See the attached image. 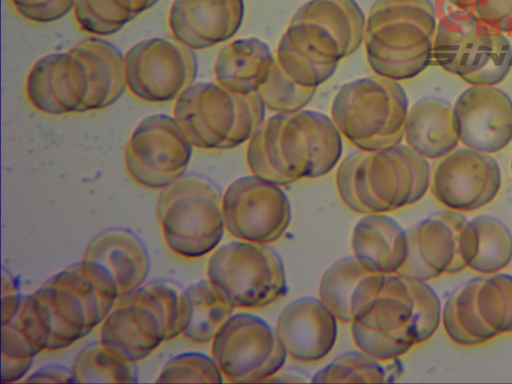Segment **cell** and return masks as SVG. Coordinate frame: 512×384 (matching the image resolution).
Listing matches in <instances>:
<instances>
[{
	"label": "cell",
	"instance_id": "b9f144b4",
	"mask_svg": "<svg viewBox=\"0 0 512 384\" xmlns=\"http://www.w3.org/2000/svg\"><path fill=\"white\" fill-rule=\"evenodd\" d=\"M445 5L450 6L452 8L460 9V10H469L471 11L475 0H440Z\"/></svg>",
	"mask_w": 512,
	"mask_h": 384
},
{
	"label": "cell",
	"instance_id": "d590c367",
	"mask_svg": "<svg viewBox=\"0 0 512 384\" xmlns=\"http://www.w3.org/2000/svg\"><path fill=\"white\" fill-rule=\"evenodd\" d=\"M224 375L212 355L197 351L177 354L162 367L157 382L222 383Z\"/></svg>",
	"mask_w": 512,
	"mask_h": 384
},
{
	"label": "cell",
	"instance_id": "8992f818",
	"mask_svg": "<svg viewBox=\"0 0 512 384\" xmlns=\"http://www.w3.org/2000/svg\"><path fill=\"white\" fill-rule=\"evenodd\" d=\"M436 28L430 0H376L363 40L370 68L395 81L418 76L431 65Z\"/></svg>",
	"mask_w": 512,
	"mask_h": 384
},
{
	"label": "cell",
	"instance_id": "f1b7e54d",
	"mask_svg": "<svg viewBox=\"0 0 512 384\" xmlns=\"http://www.w3.org/2000/svg\"><path fill=\"white\" fill-rule=\"evenodd\" d=\"M234 310L229 299L208 279L193 283L180 293L181 335L193 344L211 343Z\"/></svg>",
	"mask_w": 512,
	"mask_h": 384
},
{
	"label": "cell",
	"instance_id": "9a60e30c",
	"mask_svg": "<svg viewBox=\"0 0 512 384\" xmlns=\"http://www.w3.org/2000/svg\"><path fill=\"white\" fill-rule=\"evenodd\" d=\"M211 355L224 378L234 383L266 381L288 357L276 328L250 312L228 318L211 342Z\"/></svg>",
	"mask_w": 512,
	"mask_h": 384
},
{
	"label": "cell",
	"instance_id": "cb8c5ba5",
	"mask_svg": "<svg viewBox=\"0 0 512 384\" xmlns=\"http://www.w3.org/2000/svg\"><path fill=\"white\" fill-rule=\"evenodd\" d=\"M385 279V274L366 269L354 255L345 256L323 273L318 297L339 321L351 324L371 308Z\"/></svg>",
	"mask_w": 512,
	"mask_h": 384
},
{
	"label": "cell",
	"instance_id": "44dd1931",
	"mask_svg": "<svg viewBox=\"0 0 512 384\" xmlns=\"http://www.w3.org/2000/svg\"><path fill=\"white\" fill-rule=\"evenodd\" d=\"M459 141L493 154L512 142V100L496 86H470L453 106Z\"/></svg>",
	"mask_w": 512,
	"mask_h": 384
},
{
	"label": "cell",
	"instance_id": "9c48e42d",
	"mask_svg": "<svg viewBox=\"0 0 512 384\" xmlns=\"http://www.w3.org/2000/svg\"><path fill=\"white\" fill-rule=\"evenodd\" d=\"M265 111L258 93L236 94L217 82L191 85L173 106L193 146L203 150H229L249 141Z\"/></svg>",
	"mask_w": 512,
	"mask_h": 384
},
{
	"label": "cell",
	"instance_id": "603a6c76",
	"mask_svg": "<svg viewBox=\"0 0 512 384\" xmlns=\"http://www.w3.org/2000/svg\"><path fill=\"white\" fill-rule=\"evenodd\" d=\"M243 0H174L168 27L191 50H204L231 39L244 18Z\"/></svg>",
	"mask_w": 512,
	"mask_h": 384
},
{
	"label": "cell",
	"instance_id": "74e56055",
	"mask_svg": "<svg viewBox=\"0 0 512 384\" xmlns=\"http://www.w3.org/2000/svg\"><path fill=\"white\" fill-rule=\"evenodd\" d=\"M24 19L38 24L57 21L66 16L76 0H9Z\"/></svg>",
	"mask_w": 512,
	"mask_h": 384
},
{
	"label": "cell",
	"instance_id": "7c38bea8",
	"mask_svg": "<svg viewBox=\"0 0 512 384\" xmlns=\"http://www.w3.org/2000/svg\"><path fill=\"white\" fill-rule=\"evenodd\" d=\"M207 279L235 309L267 307L288 289L284 262L269 244L234 240L218 246L207 263Z\"/></svg>",
	"mask_w": 512,
	"mask_h": 384
},
{
	"label": "cell",
	"instance_id": "7a4b0ae2",
	"mask_svg": "<svg viewBox=\"0 0 512 384\" xmlns=\"http://www.w3.org/2000/svg\"><path fill=\"white\" fill-rule=\"evenodd\" d=\"M126 85L124 55L96 36L39 59L29 71V104L47 115L98 111L115 103Z\"/></svg>",
	"mask_w": 512,
	"mask_h": 384
},
{
	"label": "cell",
	"instance_id": "60d3db41",
	"mask_svg": "<svg viewBox=\"0 0 512 384\" xmlns=\"http://www.w3.org/2000/svg\"><path fill=\"white\" fill-rule=\"evenodd\" d=\"M26 382H74L71 369L59 365H48L36 370Z\"/></svg>",
	"mask_w": 512,
	"mask_h": 384
},
{
	"label": "cell",
	"instance_id": "f35d334b",
	"mask_svg": "<svg viewBox=\"0 0 512 384\" xmlns=\"http://www.w3.org/2000/svg\"><path fill=\"white\" fill-rule=\"evenodd\" d=\"M471 11L493 29L512 32V0H475Z\"/></svg>",
	"mask_w": 512,
	"mask_h": 384
},
{
	"label": "cell",
	"instance_id": "4dcf8cb0",
	"mask_svg": "<svg viewBox=\"0 0 512 384\" xmlns=\"http://www.w3.org/2000/svg\"><path fill=\"white\" fill-rule=\"evenodd\" d=\"M74 382L78 383H133L138 373L133 362L108 350L100 342L83 348L72 367Z\"/></svg>",
	"mask_w": 512,
	"mask_h": 384
},
{
	"label": "cell",
	"instance_id": "7bdbcfd3",
	"mask_svg": "<svg viewBox=\"0 0 512 384\" xmlns=\"http://www.w3.org/2000/svg\"><path fill=\"white\" fill-rule=\"evenodd\" d=\"M142 3L145 5L146 9H149L152 7L158 0H141Z\"/></svg>",
	"mask_w": 512,
	"mask_h": 384
},
{
	"label": "cell",
	"instance_id": "8fae6325",
	"mask_svg": "<svg viewBox=\"0 0 512 384\" xmlns=\"http://www.w3.org/2000/svg\"><path fill=\"white\" fill-rule=\"evenodd\" d=\"M222 198L216 184L199 176L181 177L162 189L156 214L170 252L194 260L219 246L226 230Z\"/></svg>",
	"mask_w": 512,
	"mask_h": 384
},
{
	"label": "cell",
	"instance_id": "ab89813d",
	"mask_svg": "<svg viewBox=\"0 0 512 384\" xmlns=\"http://www.w3.org/2000/svg\"><path fill=\"white\" fill-rule=\"evenodd\" d=\"M1 323L11 321L19 311L22 299L14 278L2 273L1 280Z\"/></svg>",
	"mask_w": 512,
	"mask_h": 384
},
{
	"label": "cell",
	"instance_id": "e575fe53",
	"mask_svg": "<svg viewBox=\"0 0 512 384\" xmlns=\"http://www.w3.org/2000/svg\"><path fill=\"white\" fill-rule=\"evenodd\" d=\"M39 353L14 317L1 328V381L16 382L30 370Z\"/></svg>",
	"mask_w": 512,
	"mask_h": 384
},
{
	"label": "cell",
	"instance_id": "d6a6232c",
	"mask_svg": "<svg viewBox=\"0 0 512 384\" xmlns=\"http://www.w3.org/2000/svg\"><path fill=\"white\" fill-rule=\"evenodd\" d=\"M382 361L356 349L346 351L319 369L311 379L316 383L387 382L390 371Z\"/></svg>",
	"mask_w": 512,
	"mask_h": 384
},
{
	"label": "cell",
	"instance_id": "277c9868",
	"mask_svg": "<svg viewBox=\"0 0 512 384\" xmlns=\"http://www.w3.org/2000/svg\"><path fill=\"white\" fill-rule=\"evenodd\" d=\"M365 23L355 0H311L292 17L276 60L297 84L317 89L360 47Z\"/></svg>",
	"mask_w": 512,
	"mask_h": 384
},
{
	"label": "cell",
	"instance_id": "2e32d148",
	"mask_svg": "<svg viewBox=\"0 0 512 384\" xmlns=\"http://www.w3.org/2000/svg\"><path fill=\"white\" fill-rule=\"evenodd\" d=\"M193 147L174 116H148L136 126L127 142V173L141 187L164 189L182 177Z\"/></svg>",
	"mask_w": 512,
	"mask_h": 384
},
{
	"label": "cell",
	"instance_id": "6da1fadb",
	"mask_svg": "<svg viewBox=\"0 0 512 384\" xmlns=\"http://www.w3.org/2000/svg\"><path fill=\"white\" fill-rule=\"evenodd\" d=\"M119 297L110 275L82 259L23 298L15 318L39 354L58 351L101 325Z\"/></svg>",
	"mask_w": 512,
	"mask_h": 384
},
{
	"label": "cell",
	"instance_id": "ffe728a7",
	"mask_svg": "<svg viewBox=\"0 0 512 384\" xmlns=\"http://www.w3.org/2000/svg\"><path fill=\"white\" fill-rule=\"evenodd\" d=\"M501 187L498 162L490 154L463 147L437 159L430 190L443 206L457 212L477 210L495 199Z\"/></svg>",
	"mask_w": 512,
	"mask_h": 384
},
{
	"label": "cell",
	"instance_id": "8d00e7d4",
	"mask_svg": "<svg viewBox=\"0 0 512 384\" xmlns=\"http://www.w3.org/2000/svg\"><path fill=\"white\" fill-rule=\"evenodd\" d=\"M414 299L418 343L430 339L439 328L442 309L439 298L426 281L405 278Z\"/></svg>",
	"mask_w": 512,
	"mask_h": 384
},
{
	"label": "cell",
	"instance_id": "e0dca14e",
	"mask_svg": "<svg viewBox=\"0 0 512 384\" xmlns=\"http://www.w3.org/2000/svg\"><path fill=\"white\" fill-rule=\"evenodd\" d=\"M351 337L358 349L382 362L419 344L414 299L404 277L386 275L371 308L351 323Z\"/></svg>",
	"mask_w": 512,
	"mask_h": 384
},
{
	"label": "cell",
	"instance_id": "4fadbf2b",
	"mask_svg": "<svg viewBox=\"0 0 512 384\" xmlns=\"http://www.w3.org/2000/svg\"><path fill=\"white\" fill-rule=\"evenodd\" d=\"M407 256L397 275L428 281L469 267L478 250V234L460 212L443 210L405 229Z\"/></svg>",
	"mask_w": 512,
	"mask_h": 384
},
{
	"label": "cell",
	"instance_id": "836d02e7",
	"mask_svg": "<svg viewBox=\"0 0 512 384\" xmlns=\"http://www.w3.org/2000/svg\"><path fill=\"white\" fill-rule=\"evenodd\" d=\"M315 92L316 88L303 87L292 80L276 59L266 81L257 91L265 108L277 113L302 110Z\"/></svg>",
	"mask_w": 512,
	"mask_h": 384
},
{
	"label": "cell",
	"instance_id": "5b68a950",
	"mask_svg": "<svg viewBox=\"0 0 512 384\" xmlns=\"http://www.w3.org/2000/svg\"><path fill=\"white\" fill-rule=\"evenodd\" d=\"M428 160L408 145L357 151L336 171L342 202L358 214L390 213L420 201L430 187Z\"/></svg>",
	"mask_w": 512,
	"mask_h": 384
},
{
	"label": "cell",
	"instance_id": "83f0119b",
	"mask_svg": "<svg viewBox=\"0 0 512 384\" xmlns=\"http://www.w3.org/2000/svg\"><path fill=\"white\" fill-rule=\"evenodd\" d=\"M275 59L269 46L257 38L234 40L216 58L215 80L236 94L257 93L266 81Z\"/></svg>",
	"mask_w": 512,
	"mask_h": 384
},
{
	"label": "cell",
	"instance_id": "7402d4cb",
	"mask_svg": "<svg viewBox=\"0 0 512 384\" xmlns=\"http://www.w3.org/2000/svg\"><path fill=\"white\" fill-rule=\"evenodd\" d=\"M338 321L319 297L304 296L282 309L275 328L288 357L301 363H314L333 350Z\"/></svg>",
	"mask_w": 512,
	"mask_h": 384
},
{
	"label": "cell",
	"instance_id": "3957f363",
	"mask_svg": "<svg viewBox=\"0 0 512 384\" xmlns=\"http://www.w3.org/2000/svg\"><path fill=\"white\" fill-rule=\"evenodd\" d=\"M342 135L331 117L312 110L277 113L248 142L251 173L287 186L327 175L342 156Z\"/></svg>",
	"mask_w": 512,
	"mask_h": 384
},
{
	"label": "cell",
	"instance_id": "1f68e13d",
	"mask_svg": "<svg viewBox=\"0 0 512 384\" xmlns=\"http://www.w3.org/2000/svg\"><path fill=\"white\" fill-rule=\"evenodd\" d=\"M471 222L478 234V250L469 268L487 275L505 269L512 260V234L508 227L491 215H479Z\"/></svg>",
	"mask_w": 512,
	"mask_h": 384
},
{
	"label": "cell",
	"instance_id": "d6986e66",
	"mask_svg": "<svg viewBox=\"0 0 512 384\" xmlns=\"http://www.w3.org/2000/svg\"><path fill=\"white\" fill-rule=\"evenodd\" d=\"M225 227L235 239L270 244L283 236L292 218L282 186L253 174L233 181L223 193Z\"/></svg>",
	"mask_w": 512,
	"mask_h": 384
},
{
	"label": "cell",
	"instance_id": "d4e9b609",
	"mask_svg": "<svg viewBox=\"0 0 512 384\" xmlns=\"http://www.w3.org/2000/svg\"><path fill=\"white\" fill-rule=\"evenodd\" d=\"M82 259L100 265L113 279L120 297L141 287L150 270L149 254L142 241L120 229L93 238Z\"/></svg>",
	"mask_w": 512,
	"mask_h": 384
},
{
	"label": "cell",
	"instance_id": "5bb4252c",
	"mask_svg": "<svg viewBox=\"0 0 512 384\" xmlns=\"http://www.w3.org/2000/svg\"><path fill=\"white\" fill-rule=\"evenodd\" d=\"M447 336L463 346L512 332V275L475 277L455 289L441 318Z\"/></svg>",
	"mask_w": 512,
	"mask_h": 384
},
{
	"label": "cell",
	"instance_id": "484cf974",
	"mask_svg": "<svg viewBox=\"0 0 512 384\" xmlns=\"http://www.w3.org/2000/svg\"><path fill=\"white\" fill-rule=\"evenodd\" d=\"M351 248L366 269L397 274L407 256L406 232L388 213L364 214L353 228Z\"/></svg>",
	"mask_w": 512,
	"mask_h": 384
},
{
	"label": "cell",
	"instance_id": "ba28073f",
	"mask_svg": "<svg viewBox=\"0 0 512 384\" xmlns=\"http://www.w3.org/2000/svg\"><path fill=\"white\" fill-rule=\"evenodd\" d=\"M408 104L398 81L368 76L340 87L332 101L331 119L356 148L377 151L401 144Z\"/></svg>",
	"mask_w": 512,
	"mask_h": 384
},
{
	"label": "cell",
	"instance_id": "52a82bcc",
	"mask_svg": "<svg viewBox=\"0 0 512 384\" xmlns=\"http://www.w3.org/2000/svg\"><path fill=\"white\" fill-rule=\"evenodd\" d=\"M431 65L470 86H497L512 68V46L472 11L446 5L437 19Z\"/></svg>",
	"mask_w": 512,
	"mask_h": 384
},
{
	"label": "cell",
	"instance_id": "ee69618b",
	"mask_svg": "<svg viewBox=\"0 0 512 384\" xmlns=\"http://www.w3.org/2000/svg\"><path fill=\"white\" fill-rule=\"evenodd\" d=\"M511 172H512V158H511Z\"/></svg>",
	"mask_w": 512,
	"mask_h": 384
},
{
	"label": "cell",
	"instance_id": "ac0fdd59",
	"mask_svg": "<svg viewBox=\"0 0 512 384\" xmlns=\"http://www.w3.org/2000/svg\"><path fill=\"white\" fill-rule=\"evenodd\" d=\"M127 89L147 103L176 100L197 75V59L177 40L151 38L133 45L124 55Z\"/></svg>",
	"mask_w": 512,
	"mask_h": 384
},
{
	"label": "cell",
	"instance_id": "f546056e",
	"mask_svg": "<svg viewBox=\"0 0 512 384\" xmlns=\"http://www.w3.org/2000/svg\"><path fill=\"white\" fill-rule=\"evenodd\" d=\"M146 10L141 0H76L74 20L85 33L109 36Z\"/></svg>",
	"mask_w": 512,
	"mask_h": 384
},
{
	"label": "cell",
	"instance_id": "30bf717a",
	"mask_svg": "<svg viewBox=\"0 0 512 384\" xmlns=\"http://www.w3.org/2000/svg\"><path fill=\"white\" fill-rule=\"evenodd\" d=\"M180 335V294L153 282L118 298L100 325L99 338L108 350L136 363Z\"/></svg>",
	"mask_w": 512,
	"mask_h": 384
},
{
	"label": "cell",
	"instance_id": "4316f807",
	"mask_svg": "<svg viewBox=\"0 0 512 384\" xmlns=\"http://www.w3.org/2000/svg\"><path fill=\"white\" fill-rule=\"evenodd\" d=\"M404 140L427 160L440 159L455 150L460 141L453 106L437 97L417 100L408 110Z\"/></svg>",
	"mask_w": 512,
	"mask_h": 384
}]
</instances>
